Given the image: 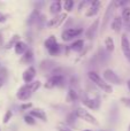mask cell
I'll return each instance as SVG.
<instances>
[{
  "label": "cell",
  "instance_id": "cell-1",
  "mask_svg": "<svg viewBox=\"0 0 130 131\" xmlns=\"http://www.w3.org/2000/svg\"><path fill=\"white\" fill-rule=\"evenodd\" d=\"M41 83L39 81H34L29 84H25V85L21 86L20 89L16 92V98L21 101H27L31 98V95L34 94V92H36L39 88H40Z\"/></svg>",
  "mask_w": 130,
  "mask_h": 131
},
{
  "label": "cell",
  "instance_id": "cell-2",
  "mask_svg": "<svg viewBox=\"0 0 130 131\" xmlns=\"http://www.w3.org/2000/svg\"><path fill=\"white\" fill-rule=\"evenodd\" d=\"M88 76H89L90 81H91L93 84H96V85L98 86L99 89H101L104 92H106V93H112L113 92L112 85H110L108 83H106V82L104 81V79L101 78V77L99 76V75L97 74L96 71H89Z\"/></svg>",
  "mask_w": 130,
  "mask_h": 131
},
{
  "label": "cell",
  "instance_id": "cell-3",
  "mask_svg": "<svg viewBox=\"0 0 130 131\" xmlns=\"http://www.w3.org/2000/svg\"><path fill=\"white\" fill-rule=\"evenodd\" d=\"M74 114H75L76 117L81 118V120L85 121V122L90 123V124H94V125L98 124V121L96 120V117L93 115H91L88 111H85L84 108H82V107H77L75 109V112H74Z\"/></svg>",
  "mask_w": 130,
  "mask_h": 131
},
{
  "label": "cell",
  "instance_id": "cell-4",
  "mask_svg": "<svg viewBox=\"0 0 130 131\" xmlns=\"http://www.w3.org/2000/svg\"><path fill=\"white\" fill-rule=\"evenodd\" d=\"M83 34V29L81 28H69L66 29L64 31H62V40L63 41H69L71 39H74L75 37H80Z\"/></svg>",
  "mask_w": 130,
  "mask_h": 131
},
{
  "label": "cell",
  "instance_id": "cell-5",
  "mask_svg": "<svg viewBox=\"0 0 130 131\" xmlns=\"http://www.w3.org/2000/svg\"><path fill=\"white\" fill-rule=\"evenodd\" d=\"M104 76V81L106 83L111 84H115V85H120L121 84V78L119 77V75L116 74L115 71H113L112 69H106L103 74Z\"/></svg>",
  "mask_w": 130,
  "mask_h": 131
},
{
  "label": "cell",
  "instance_id": "cell-6",
  "mask_svg": "<svg viewBox=\"0 0 130 131\" xmlns=\"http://www.w3.org/2000/svg\"><path fill=\"white\" fill-rule=\"evenodd\" d=\"M64 83V78L61 74H55V75H52L50 78L46 81L45 83V88L46 89H53L55 86H62Z\"/></svg>",
  "mask_w": 130,
  "mask_h": 131
},
{
  "label": "cell",
  "instance_id": "cell-7",
  "mask_svg": "<svg viewBox=\"0 0 130 131\" xmlns=\"http://www.w3.org/2000/svg\"><path fill=\"white\" fill-rule=\"evenodd\" d=\"M114 8H115L114 1L110 2V5H108L107 9H106V12H105V15H104V17H103V23H101V27H100V34L101 35L105 32L106 27H107L110 20L112 18V14H113V12H114Z\"/></svg>",
  "mask_w": 130,
  "mask_h": 131
},
{
  "label": "cell",
  "instance_id": "cell-8",
  "mask_svg": "<svg viewBox=\"0 0 130 131\" xmlns=\"http://www.w3.org/2000/svg\"><path fill=\"white\" fill-rule=\"evenodd\" d=\"M82 104L90 109H98L100 106V101L98 98H90L88 95H84L82 98Z\"/></svg>",
  "mask_w": 130,
  "mask_h": 131
},
{
  "label": "cell",
  "instance_id": "cell-9",
  "mask_svg": "<svg viewBox=\"0 0 130 131\" xmlns=\"http://www.w3.org/2000/svg\"><path fill=\"white\" fill-rule=\"evenodd\" d=\"M35 76H36V69H35V67L30 66V67H28L27 69L23 71L22 78L25 84H29V83H31V82H34Z\"/></svg>",
  "mask_w": 130,
  "mask_h": 131
},
{
  "label": "cell",
  "instance_id": "cell-10",
  "mask_svg": "<svg viewBox=\"0 0 130 131\" xmlns=\"http://www.w3.org/2000/svg\"><path fill=\"white\" fill-rule=\"evenodd\" d=\"M66 18H67V13H60L59 15L54 16L53 18H51V20L48 21L47 27L48 28H57V27H59Z\"/></svg>",
  "mask_w": 130,
  "mask_h": 131
},
{
  "label": "cell",
  "instance_id": "cell-11",
  "mask_svg": "<svg viewBox=\"0 0 130 131\" xmlns=\"http://www.w3.org/2000/svg\"><path fill=\"white\" fill-rule=\"evenodd\" d=\"M100 5H101V2L98 1V0H96V1H91L90 2V7L88 8L85 15H86L88 17H92V16L97 15L98 12H99V9H100Z\"/></svg>",
  "mask_w": 130,
  "mask_h": 131
},
{
  "label": "cell",
  "instance_id": "cell-12",
  "mask_svg": "<svg viewBox=\"0 0 130 131\" xmlns=\"http://www.w3.org/2000/svg\"><path fill=\"white\" fill-rule=\"evenodd\" d=\"M121 48H122V52H123L124 57L126 59L130 62V43L127 38L126 35H122V38H121Z\"/></svg>",
  "mask_w": 130,
  "mask_h": 131
},
{
  "label": "cell",
  "instance_id": "cell-13",
  "mask_svg": "<svg viewBox=\"0 0 130 131\" xmlns=\"http://www.w3.org/2000/svg\"><path fill=\"white\" fill-rule=\"evenodd\" d=\"M98 25H99V18H97V20L90 25V28L86 30V32H85V36L88 37V39H93L94 37H96L97 30H98Z\"/></svg>",
  "mask_w": 130,
  "mask_h": 131
},
{
  "label": "cell",
  "instance_id": "cell-14",
  "mask_svg": "<svg viewBox=\"0 0 130 131\" xmlns=\"http://www.w3.org/2000/svg\"><path fill=\"white\" fill-rule=\"evenodd\" d=\"M29 115H31L35 120H41V121H46V114L45 112L43 111L41 108H35V109H31L29 113Z\"/></svg>",
  "mask_w": 130,
  "mask_h": 131
},
{
  "label": "cell",
  "instance_id": "cell-15",
  "mask_svg": "<svg viewBox=\"0 0 130 131\" xmlns=\"http://www.w3.org/2000/svg\"><path fill=\"white\" fill-rule=\"evenodd\" d=\"M21 62H22V63H25V64H31L32 62H34V52H32L30 48L25 51V53L22 55Z\"/></svg>",
  "mask_w": 130,
  "mask_h": 131
},
{
  "label": "cell",
  "instance_id": "cell-16",
  "mask_svg": "<svg viewBox=\"0 0 130 131\" xmlns=\"http://www.w3.org/2000/svg\"><path fill=\"white\" fill-rule=\"evenodd\" d=\"M28 50V46L27 44L24 43V41H17V43L14 45V51H15V53L17 55H22L25 53V51Z\"/></svg>",
  "mask_w": 130,
  "mask_h": 131
},
{
  "label": "cell",
  "instance_id": "cell-17",
  "mask_svg": "<svg viewBox=\"0 0 130 131\" xmlns=\"http://www.w3.org/2000/svg\"><path fill=\"white\" fill-rule=\"evenodd\" d=\"M122 28V18L120 16H115L114 20L112 21V30L115 32H120Z\"/></svg>",
  "mask_w": 130,
  "mask_h": 131
},
{
  "label": "cell",
  "instance_id": "cell-18",
  "mask_svg": "<svg viewBox=\"0 0 130 131\" xmlns=\"http://www.w3.org/2000/svg\"><path fill=\"white\" fill-rule=\"evenodd\" d=\"M83 47H84V41H83V39H77V40H75L70 45V50L74 51V52H81V51L83 50Z\"/></svg>",
  "mask_w": 130,
  "mask_h": 131
},
{
  "label": "cell",
  "instance_id": "cell-19",
  "mask_svg": "<svg viewBox=\"0 0 130 131\" xmlns=\"http://www.w3.org/2000/svg\"><path fill=\"white\" fill-rule=\"evenodd\" d=\"M77 99H78V94H77V92H76V90L70 88L68 90V92H67V97H66L67 102H74Z\"/></svg>",
  "mask_w": 130,
  "mask_h": 131
},
{
  "label": "cell",
  "instance_id": "cell-20",
  "mask_svg": "<svg viewBox=\"0 0 130 131\" xmlns=\"http://www.w3.org/2000/svg\"><path fill=\"white\" fill-rule=\"evenodd\" d=\"M60 10H61V2L60 1H53L50 6V12L53 14V15H59Z\"/></svg>",
  "mask_w": 130,
  "mask_h": 131
},
{
  "label": "cell",
  "instance_id": "cell-21",
  "mask_svg": "<svg viewBox=\"0 0 130 131\" xmlns=\"http://www.w3.org/2000/svg\"><path fill=\"white\" fill-rule=\"evenodd\" d=\"M105 47L107 50V52H113L115 48V44H114V40H113L112 37H107L105 39Z\"/></svg>",
  "mask_w": 130,
  "mask_h": 131
},
{
  "label": "cell",
  "instance_id": "cell-22",
  "mask_svg": "<svg viewBox=\"0 0 130 131\" xmlns=\"http://www.w3.org/2000/svg\"><path fill=\"white\" fill-rule=\"evenodd\" d=\"M57 38H55L54 36H50L47 39L45 40V43H44V45H45V47L47 48V50H50L51 47H53V46L57 45Z\"/></svg>",
  "mask_w": 130,
  "mask_h": 131
},
{
  "label": "cell",
  "instance_id": "cell-23",
  "mask_svg": "<svg viewBox=\"0 0 130 131\" xmlns=\"http://www.w3.org/2000/svg\"><path fill=\"white\" fill-rule=\"evenodd\" d=\"M122 18L126 23L130 22V7H124L122 9Z\"/></svg>",
  "mask_w": 130,
  "mask_h": 131
},
{
  "label": "cell",
  "instance_id": "cell-24",
  "mask_svg": "<svg viewBox=\"0 0 130 131\" xmlns=\"http://www.w3.org/2000/svg\"><path fill=\"white\" fill-rule=\"evenodd\" d=\"M17 41H20V37H18L17 35H14L13 38H12L10 40H9L8 43L6 44V46H5V47H6L7 50H9L10 47H14V45H15V44L17 43Z\"/></svg>",
  "mask_w": 130,
  "mask_h": 131
},
{
  "label": "cell",
  "instance_id": "cell-25",
  "mask_svg": "<svg viewBox=\"0 0 130 131\" xmlns=\"http://www.w3.org/2000/svg\"><path fill=\"white\" fill-rule=\"evenodd\" d=\"M48 51V53H50L51 55H59L60 54V52H61V47H60V45L59 44H57L55 46H53V47H51L50 50H47Z\"/></svg>",
  "mask_w": 130,
  "mask_h": 131
},
{
  "label": "cell",
  "instance_id": "cell-26",
  "mask_svg": "<svg viewBox=\"0 0 130 131\" xmlns=\"http://www.w3.org/2000/svg\"><path fill=\"white\" fill-rule=\"evenodd\" d=\"M63 7H64L66 13H69V12L73 10L74 1H73V0H66V1H64V4H63Z\"/></svg>",
  "mask_w": 130,
  "mask_h": 131
},
{
  "label": "cell",
  "instance_id": "cell-27",
  "mask_svg": "<svg viewBox=\"0 0 130 131\" xmlns=\"http://www.w3.org/2000/svg\"><path fill=\"white\" fill-rule=\"evenodd\" d=\"M24 122L27 123V124H29V125H34V124H36V120H35V118L32 117L31 115H29V114L24 115Z\"/></svg>",
  "mask_w": 130,
  "mask_h": 131
},
{
  "label": "cell",
  "instance_id": "cell-28",
  "mask_svg": "<svg viewBox=\"0 0 130 131\" xmlns=\"http://www.w3.org/2000/svg\"><path fill=\"white\" fill-rule=\"evenodd\" d=\"M12 116H13V112H12V111H7L6 114H5V116H4V121H2V122H4L5 124H6V123H8L9 121H10Z\"/></svg>",
  "mask_w": 130,
  "mask_h": 131
},
{
  "label": "cell",
  "instance_id": "cell-29",
  "mask_svg": "<svg viewBox=\"0 0 130 131\" xmlns=\"http://www.w3.org/2000/svg\"><path fill=\"white\" fill-rule=\"evenodd\" d=\"M58 130L59 131H73L69 127H67L66 124H63V123H60L59 125H58Z\"/></svg>",
  "mask_w": 130,
  "mask_h": 131
},
{
  "label": "cell",
  "instance_id": "cell-30",
  "mask_svg": "<svg viewBox=\"0 0 130 131\" xmlns=\"http://www.w3.org/2000/svg\"><path fill=\"white\" fill-rule=\"evenodd\" d=\"M75 114H70V115L68 116V118H67V123H74V118H75Z\"/></svg>",
  "mask_w": 130,
  "mask_h": 131
},
{
  "label": "cell",
  "instance_id": "cell-31",
  "mask_svg": "<svg viewBox=\"0 0 130 131\" xmlns=\"http://www.w3.org/2000/svg\"><path fill=\"white\" fill-rule=\"evenodd\" d=\"M31 106H32V105L30 104V102H27V104L21 105V109H22V111H24V109H29Z\"/></svg>",
  "mask_w": 130,
  "mask_h": 131
},
{
  "label": "cell",
  "instance_id": "cell-32",
  "mask_svg": "<svg viewBox=\"0 0 130 131\" xmlns=\"http://www.w3.org/2000/svg\"><path fill=\"white\" fill-rule=\"evenodd\" d=\"M121 101H122V104H124L126 106L130 107V99H129V98H122Z\"/></svg>",
  "mask_w": 130,
  "mask_h": 131
},
{
  "label": "cell",
  "instance_id": "cell-33",
  "mask_svg": "<svg viewBox=\"0 0 130 131\" xmlns=\"http://www.w3.org/2000/svg\"><path fill=\"white\" fill-rule=\"evenodd\" d=\"M127 5V1H114V6L115 7H121Z\"/></svg>",
  "mask_w": 130,
  "mask_h": 131
},
{
  "label": "cell",
  "instance_id": "cell-34",
  "mask_svg": "<svg viewBox=\"0 0 130 131\" xmlns=\"http://www.w3.org/2000/svg\"><path fill=\"white\" fill-rule=\"evenodd\" d=\"M6 21H7V16L5 14L0 13V23H5Z\"/></svg>",
  "mask_w": 130,
  "mask_h": 131
},
{
  "label": "cell",
  "instance_id": "cell-35",
  "mask_svg": "<svg viewBox=\"0 0 130 131\" xmlns=\"http://www.w3.org/2000/svg\"><path fill=\"white\" fill-rule=\"evenodd\" d=\"M88 4H89V1H82V2H81V4H80V6H78V10L81 12V10H82V9H83V7H85Z\"/></svg>",
  "mask_w": 130,
  "mask_h": 131
},
{
  "label": "cell",
  "instance_id": "cell-36",
  "mask_svg": "<svg viewBox=\"0 0 130 131\" xmlns=\"http://www.w3.org/2000/svg\"><path fill=\"white\" fill-rule=\"evenodd\" d=\"M2 43H4V38H2V34L0 31V46H2Z\"/></svg>",
  "mask_w": 130,
  "mask_h": 131
},
{
  "label": "cell",
  "instance_id": "cell-37",
  "mask_svg": "<svg viewBox=\"0 0 130 131\" xmlns=\"http://www.w3.org/2000/svg\"><path fill=\"white\" fill-rule=\"evenodd\" d=\"M2 85H4V78H2V77H0V89L2 88Z\"/></svg>",
  "mask_w": 130,
  "mask_h": 131
},
{
  "label": "cell",
  "instance_id": "cell-38",
  "mask_svg": "<svg viewBox=\"0 0 130 131\" xmlns=\"http://www.w3.org/2000/svg\"><path fill=\"white\" fill-rule=\"evenodd\" d=\"M127 85H128V89H129V91H130V79L127 82Z\"/></svg>",
  "mask_w": 130,
  "mask_h": 131
},
{
  "label": "cell",
  "instance_id": "cell-39",
  "mask_svg": "<svg viewBox=\"0 0 130 131\" xmlns=\"http://www.w3.org/2000/svg\"><path fill=\"white\" fill-rule=\"evenodd\" d=\"M128 31H130V24L128 25Z\"/></svg>",
  "mask_w": 130,
  "mask_h": 131
},
{
  "label": "cell",
  "instance_id": "cell-40",
  "mask_svg": "<svg viewBox=\"0 0 130 131\" xmlns=\"http://www.w3.org/2000/svg\"><path fill=\"white\" fill-rule=\"evenodd\" d=\"M128 131H130V125H129V129H128Z\"/></svg>",
  "mask_w": 130,
  "mask_h": 131
},
{
  "label": "cell",
  "instance_id": "cell-41",
  "mask_svg": "<svg viewBox=\"0 0 130 131\" xmlns=\"http://www.w3.org/2000/svg\"><path fill=\"white\" fill-rule=\"evenodd\" d=\"M84 131H91V130H84Z\"/></svg>",
  "mask_w": 130,
  "mask_h": 131
}]
</instances>
